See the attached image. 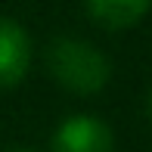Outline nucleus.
I'll return each instance as SVG.
<instances>
[{"instance_id":"obj_1","label":"nucleus","mask_w":152,"mask_h":152,"mask_svg":"<svg viewBox=\"0 0 152 152\" xmlns=\"http://www.w3.org/2000/svg\"><path fill=\"white\" fill-rule=\"evenodd\" d=\"M47 72L62 90L75 96H93L109 84L112 62L90 40L56 37L47 47Z\"/></svg>"},{"instance_id":"obj_2","label":"nucleus","mask_w":152,"mask_h":152,"mask_svg":"<svg viewBox=\"0 0 152 152\" xmlns=\"http://www.w3.org/2000/svg\"><path fill=\"white\" fill-rule=\"evenodd\" d=\"M50 152H115V134L96 115H68L53 130Z\"/></svg>"},{"instance_id":"obj_3","label":"nucleus","mask_w":152,"mask_h":152,"mask_svg":"<svg viewBox=\"0 0 152 152\" xmlns=\"http://www.w3.org/2000/svg\"><path fill=\"white\" fill-rule=\"evenodd\" d=\"M31 34L22 22L0 16V90L22 84L31 68Z\"/></svg>"},{"instance_id":"obj_4","label":"nucleus","mask_w":152,"mask_h":152,"mask_svg":"<svg viewBox=\"0 0 152 152\" xmlns=\"http://www.w3.org/2000/svg\"><path fill=\"white\" fill-rule=\"evenodd\" d=\"M152 0H87V12L93 22H99L109 31L134 28L149 12Z\"/></svg>"},{"instance_id":"obj_5","label":"nucleus","mask_w":152,"mask_h":152,"mask_svg":"<svg viewBox=\"0 0 152 152\" xmlns=\"http://www.w3.org/2000/svg\"><path fill=\"white\" fill-rule=\"evenodd\" d=\"M3 152H37V149H31V146H10V149H3Z\"/></svg>"},{"instance_id":"obj_6","label":"nucleus","mask_w":152,"mask_h":152,"mask_svg":"<svg viewBox=\"0 0 152 152\" xmlns=\"http://www.w3.org/2000/svg\"><path fill=\"white\" fill-rule=\"evenodd\" d=\"M146 115L152 118V90H149V96H146Z\"/></svg>"}]
</instances>
